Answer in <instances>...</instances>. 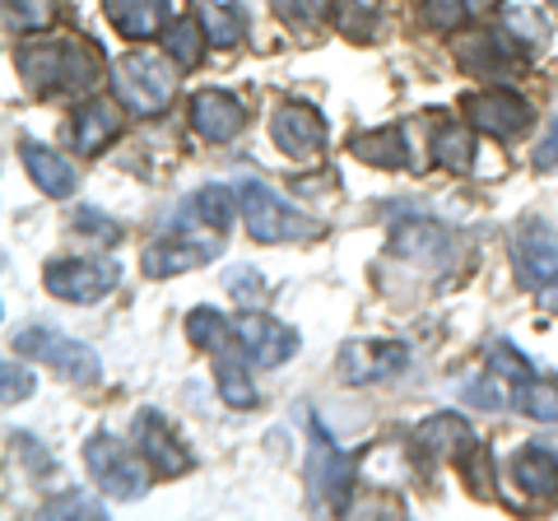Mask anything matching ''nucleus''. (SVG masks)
Returning <instances> with one entry per match:
<instances>
[{"label": "nucleus", "instance_id": "f257e3e1", "mask_svg": "<svg viewBox=\"0 0 558 521\" xmlns=\"http://www.w3.org/2000/svg\"><path fill=\"white\" fill-rule=\"evenodd\" d=\"M14 65L33 94L43 98H70V94H89L98 84V47L84 38H70V33H57V38H24L14 47Z\"/></svg>", "mask_w": 558, "mask_h": 521}, {"label": "nucleus", "instance_id": "f03ea898", "mask_svg": "<svg viewBox=\"0 0 558 521\" xmlns=\"http://www.w3.org/2000/svg\"><path fill=\"white\" fill-rule=\"evenodd\" d=\"M108 75H112L121 108H131L135 117H159L172 102V94H178L172 57H154V51H126Z\"/></svg>", "mask_w": 558, "mask_h": 521}, {"label": "nucleus", "instance_id": "7ed1b4c3", "mask_svg": "<svg viewBox=\"0 0 558 521\" xmlns=\"http://www.w3.org/2000/svg\"><path fill=\"white\" fill-rule=\"evenodd\" d=\"M14 354L28 359V363H43L57 377L75 381V387H94L102 377V359L89 350V344L70 340L61 331H47V326H24V331H14Z\"/></svg>", "mask_w": 558, "mask_h": 521}, {"label": "nucleus", "instance_id": "20e7f679", "mask_svg": "<svg viewBox=\"0 0 558 521\" xmlns=\"http://www.w3.org/2000/svg\"><path fill=\"white\" fill-rule=\"evenodd\" d=\"M238 201H242V219H247V233L256 242H299L317 233V219H307L299 205H289L275 186L247 178L238 186Z\"/></svg>", "mask_w": 558, "mask_h": 521}, {"label": "nucleus", "instance_id": "39448f33", "mask_svg": "<svg viewBox=\"0 0 558 521\" xmlns=\"http://www.w3.org/2000/svg\"><path fill=\"white\" fill-rule=\"evenodd\" d=\"M354 480H359V465L349 451H340V443L330 438L322 424H312V451H307V498L317 508L330 512H349L354 502Z\"/></svg>", "mask_w": 558, "mask_h": 521}, {"label": "nucleus", "instance_id": "423d86ee", "mask_svg": "<svg viewBox=\"0 0 558 521\" xmlns=\"http://www.w3.org/2000/svg\"><path fill=\"white\" fill-rule=\"evenodd\" d=\"M140 451V447H135ZM135 451L112 438V433H98V438L84 443V465H89V475L94 484L102 489V498H112V502H135V498H145L149 489V471L140 465Z\"/></svg>", "mask_w": 558, "mask_h": 521}, {"label": "nucleus", "instance_id": "0eeeda50", "mask_svg": "<svg viewBox=\"0 0 558 521\" xmlns=\"http://www.w3.org/2000/svg\"><path fill=\"white\" fill-rule=\"evenodd\" d=\"M121 280V266L112 256H65V260H47L43 284L51 299L61 303H98L102 293H112Z\"/></svg>", "mask_w": 558, "mask_h": 521}, {"label": "nucleus", "instance_id": "6e6552de", "mask_svg": "<svg viewBox=\"0 0 558 521\" xmlns=\"http://www.w3.org/2000/svg\"><path fill=\"white\" fill-rule=\"evenodd\" d=\"M512 270L526 293H539L558 280V233L549 219H526L512 233Z\"/></svg>", "mask_w": 558, "mask_h": 521}, {"label": "nucleus", "instance_id": "1a4fd4ad", "mask_svg": "<svg viewBox=\"0 0 558 521\" xmlns=\"http://www.w3.org/2000/svg\"><path fill=\"white\" fill-rule=\"evenodd\" d=\"M135 447H140V457L149 461V471H159V475H186L191 465H196V457H191V447L182 443V433L168 424V414L159 410H140L135 414Z\"/></svg>", "mask_w": 558, "mask_h": 521}, {"label": "nucleus", "instance_id": "9d476101", "mask_svg": "<svg viewBox=\"0 0 558 521\" xmlns=\"http://www.w3.org/2000/svg\"><path fill=\"white\" fill-rule=\"evenodd\" d=\"M465 117H470V126L494 135V141H517V135H526L531 121H535L531 102L512 89H484L475 98H465Z\"/></svg>", "mask_w": 558, "mask_h": 521}, {"label": "nucleus", "instance_id": "9b49d317", "mask_svg": "<svg viewBox=\"0 0 558 521\" xmlns=\"http://www.w3.org/2000/svg\"><path fill=\"white\" fill-rule=\"evenodd\" d=\"M233 326H238V340H242V350H247V359L256 363V368H279V363H289L293 354H299V331L266 317V312H256V307L242 312Z\"/></svg>", "mask_w": 558, "mask_h": 521}, {"label": "nucleus", "instance_id": "f8f14e48", "mask_svg": "<svg viewBox=\"0 0 558 521\" xmlns=\"http://www.w3.org/2000/svg\"><path fill=\"white\" fill-rule=\"evenodd\" d=\"M405 344H391V340H349L340 344V381L349 387H368V381L381 377H396L405 373Z\"/></svg>", "mask_w": 558, "mask_h": 521}, {"label": "nucleus", "instance_id": "ddd939ff", "mask_svg": "<svg viewBox=\"0 0 558 521\" xmlns=\"http://www.w3.org/2000/svg\"><path fill=\"white\" fill-rule=\"evenodd\" d=\"M270 141L279 145V154H289V159H312V154H322L326 121L317 108H307V102H279L270 112Z\"/></svg>", "mask_w": 558, "mask_h": 521}, {"label": "nucleus", "instance_id": "4468645a", "mask_svg": "<svg viewBox=\"0 0 558 521\" xmlns=\"http://www.w3.org/2000/svg\"><path fill=\"white\" fill-rule=\"evenodd\" d=\"M521 51L508 33L494 28V33H465V38L457 43V61L465 65L470 75H484V80H508L521 71Z\"/></svg>", "mask_w": 558, "mask_h": 521}, {"label": "nucleus", "instance_id": "2eb2a0df", "mask_svg": "<svg viewBox=\"0 0 558 521\" xmlns=\"http://www.w3.org/2000/svg\"><path fill=\"white\" fill-rule=\"evenodd\" d=\"M475 447H480L475 428H470L465 414H457V410H438V414H428V420L414 428V451L418 457H428V465L433 461H465Z\"/></svg>", "mask_w": 558, "mask_h": 521}, {"label": "nucleus", "instance_id": "dca6fc26", "mask_svg": "<svg viewBox=\"0 0 558 521\" xmlns=\"http://www.w3.org/2000/svg\"><path fill=\"white\" fill-rule=\"evenodd\" d=\"M391 252L410 266H428V270H442L451 260V233L433 219H400L391 229Z\"/></svg>", "mask_w": 558, "mask_h": 521}, {"label": "nucleus", "instance_id": "f3484780", "mask_svg": "<svg viewBox=\"0 0 558 521\" xmlns=\"http://www.w3.org/2000/svg\"><path fill=\"white\" fill-rule=\"evenodd\" d=\"M242 121H247V112H242V102L233 94L201 89L196 98H191V131H196L205 145H229L242 131Z\"/></svg>", "mask_w": 558, "mask_h": 521}, {"label": "nucleus", "instance_id": "a211bd4d", "mask_svg": "<svg viewBox=\"0 0 558 521\" xmlns=\"http://www.w3.org/2000/svg\"><path fill=\"white\" fill-rule=\"evenodd\" d=\"M215 252H219V242H209V238L172 233L168 242H154V247L140 256V270H145L149 280H172V275H186V270L205 266V260H215Z\"/></svg>", "mask_w": 558, "mask_h": 521}, {"label": "nucleus", "instance_id": "6ab92c4d", "mask_svg": "<svg viewBox=\"0 0 558 521\" xmlns=\"http://www.w3.org/2000/svg\"><path fill=\"white\" fill-rule=\"evenodd\" d=\"M508 484L526 502H554L558 498V457L545 447H521L508 461Z\"/></svg>", "mask_w": 558, "mask_h": 521}, {"label": "nucleus", "instance_id": "aec40b11", "mask_svg": "<svg viewBox=\"0 0 558 521\" xmlns=\"http://www.w3.org/2000/svg\"><path fill=\"white\" fill-rule=\"evenodd\" d=\"M20 159H24V168H28V178L38 182L43 196H57V201L75 196L80 172H75V163H70L65 154H57V149L43 145V141H20Z\"/></svg>", "mask_w": 558, "mask_h": 521}, {"label": "nucleus", "instance_id": "412c9836", "mask_svg": "<svg viewBox=\"0 0 558 521\" xmlns=\"http://www.w3.org/2000/svg\"><path fill=\"white\" fill-rule=\"evenodd\" d=\"M102 14H108L112 28L126 43H145V38H159L168 28L172 0H102Z\"/></svg>", "mask_w": 558, "mask_h": 521}, {"label": "nucleus", "instance_id": "4be33fe9", "mask_svg": "<svg viewBox=\"0 0 558 521\" xmlns=\"http://www.w3.org/2000/svg\"><path fill=\"white\" fill-rule=\"evenodd\" d=\"M117 135H121V112L108 98H84L75 108V117H70V145H75L80 154L108 149Z\"/></svg>", "mask_w": 558, "mask_h": 521}, {"label": "nucleus", "instance_id": "5701e85b", "mask_svg": "<svg viewBox=\"0 0 558 521\" xmlns=\"http://www.w3.org/2000/svg\"><path fill=\"white\" fill-rule=\"evenodd\" d=\"M238 210H242V201H238L233 186H201L196 196H191L182 210H178V229H191V223H201V229L223 233V229H229V223L238 219Z\"/></svg>", "mask_w": 558, "mask_h": 521}, {"label": "nucleus", "instance_id": "b1692460", "mask_svg": "<svg viewBox=\"0 0 558 521\" xmlns=\"http://www.w3.org/2000/svg\"><path fill=\"white\" fill-rule=\"evenodd\" d=\"M247 350H242V340L233 344V350L215 354V387L223 396V405L233 410H252L256 405V381H252V368H247Z\"/></svg>", "mask_w": 558, "mask_h": 521}, {"label": "nucleus", "instance_id": "393cba45", "mask_svg": "<svg viewBox=\"0 0 558 521\" xmlns=\"http://www.w3.org/2000/svg\"><path fill=\"white\" fill-rule=\"evenodd\" d=\"M349 154L373 168H410V145L400 126H377V131H359L349 135Z\"/></svg>", "mask_w": 558, "mask_h": 521}, {"label": "nucleus", "instance_id": "a878e982", "mask_svg": "<svg viewBox=\"0 0 558 521\" xmlns=\"http://www.w3.org/2000/svg\"><path fill=\"white\" fill-rule=\"evenodd\" d=\"M433 163L465 178V172L475 168V135H470L461 121H442V126L433 131Z\"/></svg>", "mask_w": 558, "mask_h": 521}, {"label": "nucleus", "instance_id": "bb28decb", "mask_svg": "<svg viewBox=\"0 0 558 521\" xmlns=\"http://www.w3.org/2000/svg\"><path fill=\"white\" fill-rule=\"evenodd\" d=\"M196 20L205 28L209 47H238L242 28H247V14H242V5H229V0H196Z\"/></svg>", "mask_w": 558, "mask_h": 521}, {"label": "nucleus", "instance_id": "cd10ccee", "mask_svg": "<svg viewBox=\"0 0 558 521\" xmlns=\"http://www.w3.org/2000/svg\"><path fill=\"white\" fill-rule=\"evenodd\" d=\"M186 336H191V344H201V350L223 354V350L238 344V326L215 307H191L186 312Z\"/></svg>", "mask_w": 558, "mask_h": 521}, {"label": "nucleus", "instance_id": "c85d7f7f", "mask_svg": "<svg viewBox=\"0 0 558 521\" xmlns=\"http://www.w3.org/2000/svg\"><path fill=\"white\" fill-rule=\"evenodd\" d=\"M163 47H168V57H172L178 71H191V65H201L209 38H205V28H201L196 14H182V20H172L163 28Z\"/></svg>", "mask_w": 558, "mask_h": 521}, {"label": "nucleus", "instance_id": "c756f323", "mask_svg": "<svg viewBox=\"0 0 558 521\" xmlns=\"http://www.w3.org/2000/svg\"><path fill=\"white\" fill-rule=\"evenodd\" d=\"M330 24H336L349 43H373L381 33V14H377L373 0H336Z\"/></svg>", "mask_w": 558, "mask_h": 521}, {"label": "nucleus", "instance_id": "7c9ffc66", "mask_svg": "<svg viewBox=\"0 0 558 521\" xmlns=\"http://www.w3.org/2000/svg\"><path fill=\"white\" fill-rule=\"evenodd\" d=\"M502 33H508L521 51H535L549 43V20L539 14V5H508L502 10Z\"/></svg>", "mask_w": 558, "mask_h": 521}, {"label": "nucleus", "instance_id": "2f4dec72", "mask_svg": "<svg viewBox=\"0 0 558 521\" xmlns=\"http://www.w3.org/2000/svg\"><path fill=\"white\" fill-rule=\"evenodd\" d=\"M512 401L521 405V414H531L539 424H558V381L545 377H526L512 387Z\"/></svg>", "mask_w": 558, "mask_h": 521}, {"label": "nucleus", "instance_id": "473e14b6", "mask_svg": "<svg viewBox=\"0 0 558 521\" xmlns=\"http://www.w3.org/2000/svg\"><path fill=\"white\" fill-rule=\"evenodd\" d=\"M270 5L293 33H317L326 24V14L336 10V0H270Z\"/></svg>", "mask_w": 558, "mask_h": 521}, {"label": "nucleus", "instance_id": "72a5a7b5", "mask_svg": "<svg viewBox=\"0 0 558 521\" xmlns=\"http://www.w3.org/2000/svg\"><path fill=\"white\" fill-rule=\"evenodd\" d=\"M51 20H57L51 0H5V24L20 33H43Z\"/></svg>", "mask_w": 558, "mask_h": 521}, {"label": "nucleus", "instance_id": "f704fd0d", "mask_svg": "<svg viewBox=\"0 0 558 521\" xmlns=\"http://www.w3.org/2000/svg\"><path fill=\"white\" fill-rule=\"evenodd\" d=\"M75 233L98 242V247H112V242H121V223L108 219L102 210H94V205H84V210H75Z\"/></svg>", "mask_w": 558, "mask_h": 521}, {"label": "nucleus", "instance_id": "c9c22d12", "mask_svg": "<svg viewBox=\"0 0 558 521\" xmlns=\"http://www.w3.org/2000/svg\"><path fill=\"white\" fill-rule=\"evenodd\" d=\"M223 284H229V293L238 303H247V307H260L266 303V280H260V270L256 266H233L229 275H223Z\"/></svg>", "mask_w": 558, "mask_h": 521}, {"label": "nucleus", "instance_id": "e433bc0d", "mask_svg": "<svg viewBox=\"0 0 558 521\" xmlns=\"http://www.w3.org/2000/svg\"><path fill=\"white\" fill-rule=\"evenodd\" d=\"M470 20V5L465 0H424V24L438 28V33H457Z\"/></svg>", "mask_w": 558, "mask_h": 521}, {"label": "nucleus", "instance_id": "4c0bfd02", "mask_svg": "<svg viewBox=\"0 0 558 521\" xmlns=\"http://www.w3.org/2000/svg\"><path fill=\"white\" fill-rule=\"evenodd\" d=\"M488 373H494V377H508V381L535 377V373H531V359H521L512 344H494V350H488Z\"/></svg>", "mask_w": 558, "mask_h": 521}, {"label": "nucleus", "instance_id": "58836bf2", "mask_svg": "<svg viewBox=\"0 0 558 521\" xmlns=\"http://www.w3.org/2000/svg\"><path fill=\"white\" fill-rule=\"evenodd\" d=\"M33 387H38V381H33V373L20 368V363H5V368H0V396H5V405L28 401Z\"/></svg>", "mask_w": 558, "mask_h": 521}, {"label": "nucleus", "instance_id": "ea45409f", "mask_svg": "<svg viewBox=\"0 0 558 521\" xmlns=\"http://www.w3.org/2000/svg\"><path fill=\"white\" fill-rule=\"evenodd\" d=\"M47 517H102V508H98L89 494L70 489V494H61V498H51V502H47Z\"/></svg>", "mask_w": 558, "mask_h": 521}, {"label": "nucleus", "instance_id": "a19ab883", "mask_svg": "<svg viewBox=\"0 0 558 521\" xmlns=\"http://www.w3.org/2000/svg\"><path fill=\"white\" fill-rule=\"evenodd\" d=\"M10 443H14V451H20V457L33 465V471H57V461H51V451L38 443V438H33V433H10Z\"/></svg>", "mask_w": 558, "mask_h": 521}, {"label": "nucleus", "instance_id": "79ce46f5", "mask_svg": "<svg viewBox=\"0 0 558 521\" xmlns=\"http://www.w3.org/2000/svg\"><path fill=\"white\" fill-rule=\"evenodd\" d=\"M535 172H554L558 168V117L549 121V131H545V141L535 145Z\"/></svg>", "mask_w": 558, "mask_h": 521}, {"label": "nucleus", "instance_id": "37998d69", "mask_svg": "<svg viewBox=\"0 0 558 521\" xmlns=\"http://www.w3.org/2000/svg\"><path fill=\"white\" fill-rule=\"evenodd\" d=\"M465 401H475L484 410H498L502 405V387L494 377H480V381H470V387H465Z\"/></svg>", "mask_w": 558, "mask_h": 521}, {"label": "nucleus", "instance_id": "c03bdc74", "mask_svg": "<svg viewBox=\"0 0 558 521\" xmlns=\"http://www.w3.org/2000/svg\"><path fill=\"white\" fill-rule=\"evenodd\" d=\"M535 299H539V303H545V307H554V312H558V280H554L549 289H539V293H535Z\"/></svg>", "mask_w": 558, "mask_h": 521}, {"label": "nucleus", "instance_id": "a18cd8bd", "mask_svg": "<svg viewBox=\"0 0 558 521\" xmlns=\"http://www.w3.org/2000/svg\"><path fill=\"white\" fill-rule=\"evenodd\" d=\"M465 5H470V14H484L488 5H494V0H465Z\"/></svg>", "mask_w": 558, "mask_h": 521}, {"label": "nucleus", "instance_id": "49530a36", "mask_svg": "<svg viewBox=\"0 0 558 521\" xmlns=\"http://www.w3.org/2000/svg\"><path fill=\"white\" fill-rule=\"evenodd\" d=\"M554 5H558V0H554Z\"/></svg>", "mask_w": 558, "mask_h": 521}]
</instances>
